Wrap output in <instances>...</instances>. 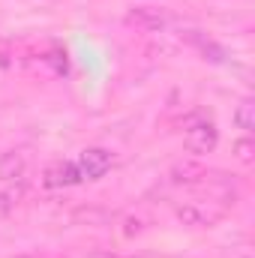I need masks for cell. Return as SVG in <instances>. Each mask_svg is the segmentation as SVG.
I'll return each instance as SVG.
<instances>
[{
    "label": "cell",
    "instance_id": "obj_1",
    "mask_svg": "<svg viewBox=\"0 0 255 258\" xmlns=\"http://www.w3.org/2000/svg\"><path fill=\"white\" fill-rule=\"evenodd\" d=\"M234 204V195H222V198H198V201H186L183 207H177V219L183 225H192V228H207L213 222H219L225 216V210Z\"/></svg>",
    "mask_w": 255,
    "mask_h": 258
},
{
    "label": "cell",
    "instance_id": "obj_2",
    "mask_svg": "<svg viewBox=\"0 0 255 258\" xmlns=\"http://www.w3.org/2000/svg\"><path fill=\"white\" fill-rule=\"evenodd\" d=\"M216 141H219V132L204 117H195L186 126V132H183V144H186L189 153H210L216 147Z\"/></svg>",
    "mask_w": 255,
    "mask_h": 258
},
{
    "label": "cell",
    "instance_id": "obj_3",
    "mask_svg": "<svg viewBox=\"0 0 255 258\" xmlns=\"http://www.w3.org/2000/svg\"><path fill=\"white\" fill-rule=\"evenodd\" d=\"M111 162H114L111 153L102 150V147H87V150H81V156L75 159L81 180H99V177L111 168Z\"/></svg>",
    "mask_w": 255,
    "mask_h": 258
},
{
    "label": "cell",
    "instance_id": "obj_4",
    "mask_svg": "<svg viewBox=\"0 0 255 258\" xmlns=\"http://www.w3.org/2000/svg\"><path fill=\"white\" fill-rule=\"evenodd\" d=\"M168 12L165 9H153V6H138L126 15V24L138 27V30H147V33H159L165 24H168Z\"/></svg>",
    "mask_w": 255,
    "mask_h": 258
},
{
    "label": "cell",
    "instance_id": "obj_5",
    "mask_svg": "<svg viewBox=\"0 0 255 258\" xmlns=\"http://www.w3.org/2000/svg\"><path fill=\"white\" fill-rule=\"evenodd\" d=\"M81 183V174H78V165L75 162H57L45 171V186L57 189V186H75Z\"/></svg>",
    "mask_w": 255,
    "mask_h": 258
},
{
    "label": "cell",
    "instance_id": "obj_6",
    "mask_svg": "<svg viewBox=\"0 0 255 258\" xmlns=\"http://www.w3.org/2000/svg\"><path fill=\"white\" fill-rule=\"evenodd\" d=\"M234 123L243 129V132H252L255 129V105H252V99H243V102L237 105V111H234Z\"/></svg>",
    "mask_w": 255,
    "mask_h": 258
},
{
    "label": "cell",
    "instance_id": "obj_7",
    "mask_svg": "<svg viewBox=\"0 0 255 258\" xmlns=\"http://www.w3.org/2000/svg\"><path fill=\"white\" fill-rule=\"evenodd\" d=\"M234 150H237V159H240L243 165H249V162H252V150H255V144L249 141V138L237 141V144H234Z\"/></svg>",
    "mask_w": 255,
    "mask_h": 258
},
{
    "label": "cell",
    "instance_id": "obj_8",
    "mask_svg": "<svg viewBox=\"0 0 255 258\" xmlns=\"http://www.w3.org/2000/svg\"><path fill=\"white\" fill-rule=\"evenodd\" d=\"M18 258H36V255H18Z\"/></svg>",
    "mask_w": 255,
    "mask_h": 258
}]
</instances>
